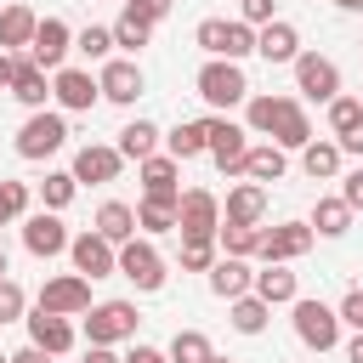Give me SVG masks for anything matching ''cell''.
Returning a JSON list of instances; mask_svg holds the SVG:
<instances>
[{
	"instance_id": "cell-1",
	"label": "cell",
	"mask_w": 363,
	"mask_h": 363,
	"mask_svg": "<svg viewBox=\"0 0 363 363\" xmlns=\"http://www.w3.org/2000/svg\"><path fill=\"white\" fill-rule=\"evenodd\" d=\"M244 130L278 142L284 153H301L312 142V119L301 96H244Z\"/></svg>"
},
{
	"instance_id": "cell-2",
	"label": "cell",
	"mask_w": 363,
	"mask_h": 363,
	"mask_svg": "<svg viewBox=\"0 0 363 363\" xmlns=\"http://www.w3.org/2000/svg\"><path fill=\"white\" fill-rule=\"evenodd\" d=\"M193 91H199L216 113H227V108H238V102L250 96V74H244V62L204 57V62H199V74H193Z\"/></svg>"
},
{
	"instance_id": "cell-3",
	"label": "cell",
	"mask_w": 363,
	"mask_h": 363,
	"mask_svg": "<svg viewBox=\"0 0 363 363\" xmlns=\"http://www.w3.org/2000/svg\"><path fill=\"white\" fill-rule=\"evenodd\" d=\"M17 159H28V164H40V159H51V153H62L68 147V113L62 108H34L23 125H17Z\"/></svg>"
},
{
	"instance_id": "cell-4",
	"label": "cell",
	"mask_w": 363,
	"mask_h": 363,
	"mask_svg": "<svg viewBox=\"0 0 363 363\" xmlns=\"http://www.w3.org/2000/svg\"><path fill=\"white\" fill-rule=\"evenodd\" d=\"M289 323H295V340L306 352H335L340 346V312L329 301H312V295H295L289 301Z\"/></svg>"
},
{
	"instance_id": "cell-5",
	"label": "cell",
	"mask_w": 363,
	"mask_h": 363,
	"mask_svg": "<svg viewBox=\"0 0 363 363\" xmlns=\"http://www.w3.org/2000/svg\"><path fill=\"white\" fill-rule=\"evenodd\" d=\"M193 45H199L204 57L244 62V57H255V28H250L244 17H204V23L193 28Z\"/></svg>"
},
{
	"instance_id": "cell-6",
	"label": "cell",
	"mask_w": 363,
	"mask_h": 363,
	"mask_svg": "<svg viewBox=\"0 0 363 363\" xmlns=\"http://www.w3.org/2000/svg\"><path fill=\"white\" fill-rule=\"evenodd\" d=\"M85 346H119V340H136V301H91L85 312Z\"/></svg>"
},
{
	"instance_id": "cell-7",
	"label": "cell",
	"mask_w": 363,
	"mask_h": 363,
	"mask_svg": "<svg viewBox=\"0 0 363 363\" xmlns=\"http://www.w3.org/2000/svg\"><path fill=\"white\" fill-rule=\"evenodd\" d=\"M289 68H295V91H301V102H335V96H340V62H335V57H323V51H301Z\"/></svg>"
},
{
	"instance_id": "cell-8",
	"label": "cell",
	"mask_w": 363,
	"mask_h": 363,
	"mask_svg": "<svg viewBox=\"0 0 363 363\" xmlns=\"http://www.w3.org/2000/svg\"><path fill=\"white\" fill-rule=\"evenodd\" d=\"M216 227H221V199L210 187H182V199H176V233L182 238H216Z\"/></svg>"
},
{
	"instance_id": "cell-9",
	"label": "cell",
	"mask_w": 363,
	"mask_h": 363,
	"mask_svg": "<svg viewBox=\"0 0 363 363\" xmlns=\"http://www.w3.org/2000/svg\"><path fill=\"white\" fill-rule=\"evenodd\" d=\"M119 278H130L142 295H153V289H164V255L153 250V238H125L119 244Z\"/></svg>"
},
{
	"instance_id": "cell-10",
	"label": "cell",
	"mask_w": 363,
	"mask_h": 363,
	"mask_svg": "<svg viewBox=\"0 0 363 363\" xmlns=\"http://www.w3.org/2000/svg\"><path fill=\"white\" fill-rule=\"evenodd\" d=\"M204 125H210V147H204V153L216 159L221 176H238V170H244V153H250V130H244L238 119H227V113H210Z\"/></svg>"
},
{
	"instance_id": "cell-11",
	"label": "cell",
	"mask_w": 363,
	"mask_h": 363,
	"mask_svg": "<svg viewBox=\"0 0 363 363\" xmlns=\"http://www.w3.org/2000/svg\"><path fill=\"white\" fill-rule=\"evenodd\" d=\"M68 261H74V272H79V278H91V284H96V278H113V272H119V244H108V238L91 227V233L68 238Z\"/></svg>"
},
{
	"instance_id": "cell-12",
	"label": "cell",
	"mask_w": 363,
	"mask_h": 363,
	"mask_svg": "<svg viewBox=\"0 0 363 363\" xmlns=\"http://www.w3.org/2000/svg\"><path fill=\"white\" fill-rule=\"evenodd\" d=\"M34 306H40V312H57V318H79V312L91 306V278H79V272H57V278L40 284Z\"/></svg>"
},
{
	"instance_id": "cell-13",
	"label": "cell",
	"mask_w": 363,
	"mask_h": 363,
	"mask_svg": "<svg viewBox=\"0 0 363 363\" xmlns=\"http://www.w3.org/2000/svg\"><path fill=\"white\" fill-rule=\"evenodd\" d=\"M51 102L62 108V113H91L96 102H102V91H96V74L91 68H57L51 74Z\"/></svg>"
},
{
	"instance_id": "cell-14",
	"label": "cell",
	"mask_w": 363,
	"mask_h": 363,
	"mask_svg": "<svg viewBox=\"0 0 363 363\" xmlns=\"http://www.w3.org/2000/svg\"><path fill=\"white\" fill-rule=\"evenodd\" d=\"M68 227H62V210H34V216H23V250L28 255H40V261H51V255H68Z\"/></svg>"
},
{
	"instance_id": "cell-15",
	"label": "cell",
	"mask_w": 363,
	"mask_h": 363,
	"mask_svg": "<svg viewBox=\"0 0 363 363\" xmlns=\"http://www.w3.org/2000/svg\"><path fill=\"white\" fill-rule=\"evenodd\" d=\"M312 244H318V233H312L306 221H278V227H261L255 255H261V261H301Z\"/></svg>"
},
{
	"instance_id": "cell-16",
	"label": "cell",
	"mask_w": 363,
	"mask_h": 363,
	"mask_svg": "<svg viewBox=\"0 0 363 363\" xmlns=\"http://www.w3.org/2000/svg\"><path fill=\"white\" fill-rule=\"evenodd\" d=\"M96 91H102V102H113V108H130V102L147 91V79H142L136 57H108V62H102V74H96Z\"/></svg>"
},
{
	"instance_id": "cell-17",
	"label": "cell",
	"mask_w": 363,
	"mask_h": 363,
	"mask_svg": "<svg viewBox=\"0 0 363 363\" xmlns=\"http://www.w3.org/2000/svg\"><path fill=\"white\" fill-rule=\"evenodd\" d=\"M68 51H74V28H68L62 17H40V28H34V40H28V62H40L45 74H57V68L68 62Z\"/></svg>"
},
{
	"instance_id": "cell-18",
	"label": "cell",
	"mask_w": 363,
	"mask_h": 363,
	"mask_svg": "<svg viewBox=\"0 0 363 363\" xmlns=\"http://www.w3.org/2000/svg\"><path fill=\"white\" fill-rule=\"evenodd\" d=\"M255 57H261V62H272V68L295 62V57H301V28H295L289 17L261 23V28H255Z\"/></svg>"
},
{
	"instance_id": "cell-19",
	"label": "cell",
	"mask_w": 363,
	"mask_h": 363,
	"mask_svg": "<svg viewBox=\"0 0 363 363\" xmlns=\"http://www.w3.org/2000/svg\"><path fill=\"white\" fill-rule=\"evenodd\" d=\"M74 182H91V187H102V182H113L119 170H125V153L113 147V142H85L79 153H74Z\"/></svg>"
},
{
	"instance_id": "cell-20",
	"label": "cell",
	"mask_w": 363,
	"mask_h": 363,
	"mask_svg": "<svg viewBox=\"0 0 363 363\" xmlns=\"http://www.w3.org/2000/svg\"><path fill=\"white\" fill-rule=\"evenodd\" d=\"M136 176H142V199H164V204L182 199V159H170V153H147V159L136 164Z\"/></svg>"
},
{
	"instance_id": "cell-21",
	"label": "cell",
	"mask_w": 363,
	"mask_h": 363,
	"mask_svg": "<svg viewBox=\"0 0 363 363\" xmlns=\"http://www.w3.org/2000/svg\"><path fill=\"white\" fill-rule=\"evenodd\" d=\"M23 323H28V340H34L40 352H51V357L74 352V340H79L68 318H57V312H40V306H34V312H23Z\"/></svg>"
},
{
	"instance_id": "cell-22",
	"label": "cell",
	"mask_w": 363,
	"mask_h": 363,
	"mask_svg": "<svg viewBox=\"0 0 363 363\" xmlns=\"http://www.w3.org/2000/svg\"><path fill=\"white\" fill-rule=\"evenodd\" d=\"M221 221H238V227H261V221H267V187H261V182H244V176H238V187H227Z\"/></svg>"
},
{
	"instance_id": "cell-23",
	"label": "cell",
	"mask_w": 363,
	"mask_h": 363,
	"mask_svg": "<svg viewBox=\"0 0 363 363\" xmlns=\"http://www.w3.org/2000/svg\"><path fill=\"white\" fill-rule=\"evenodd\" d=\"M204 278H210V295H216V301H238V295H250V284H255V272H250L244 255H216Z\"/></svg>"
},
{
	"instance_id": "cell-24",
	"label": "cell",
	"mask_w": 363,
	"mask_h": 363,
	"mask_svg": "<svg viewBox=\"0 0 363 363\" xmlns=\"http://www.w3.org/2000/svg\"><path fill=\"white\" fill-rule=\"evenodd\" d=\"M250 295H261L267 306H289V301L301 295V284H295V272H289V261H261V272H255V284H250Z\"/></svg>"
},
{
	"instance_id": "cell-25",
	"label": "cell",
	"mask_w": 363,
	"mask_h": 363,
	"mask_svg": "<svg viewBox=\"0 0 363 363\" xmlns=\"http://www.w3.org/2000/svg\"><path fill=\"white\" fill-rule=\"evenodd\" d=\"M6 96H17V102L34 113V108H45V96H51V74H45L40 62H28V51H23V57H17V74H11V91H6Z\"/></svg>"
},
{
	"instance_id": "cell-26",
	"label": "cell",
	"mask_w": 363,
	"mask_h": 363,
	"mask_svg": "<svg viewBox=\"0 0 363 363\" xmlns=\"http://www.w3.org/2000/svg\"><path fill=\"white\" fill-rule=\"evenodd\" d=\"M284 170H289V153L278 147V142H250V153H244V182H284Z\"/></svg>"
},
{
	"instance_id": "cell-27",
	"label": "cell",
	"mask_w": 363,
	"mask_h": 363,
	"mask_svg": "<svg viewBox=\"0 0 363 363\" xmlns=\"http://www.w3.org/2000/svg\"><path fill=\"white\" fill-rule=\"evenodd\" d=\"M34 28H40V11L34 6H23V0L0 6V51H28Z\"/></svg>"
},
{
	"instance_id": "cell-28",
	"label": "cell",
	"mask_w": 363,
	"mask_h": 363,
	"mask_svg": "<svg viewBox=\"0 0 363 363\" xmlns=\"http://www.w3.org/2000/svg\"><path fill=\"white\" fill-rule=\"evenodd\" d=\"M306 227H312L318 238H346V233H352V204H346L340 193H323V199L312 204Z\"/></svg>"
},
{
	"instance_id": "cell-29",
	"label": "cell",
	"mask_w": 363,
	"mask_h": 363,
	"mask_svg": "<svg viewBox=\"0 0 363 363\" xmlns=\"http://www.w3.org/2000/svg\"><path fill=\"white\" fill-rule=\"evenodd\" d=\"M113 147H119L125 159H136V164H142L147 153H159V147H164V130H159L153 119H142V113H136V119L119 130V142H113Z\"/></svg>"
},
{
	"instance_id": "cell-30",
	"label": "cell",
	"mask_w": 363,
	"mask_h": 363,
	"mask_svg": "<svg viewBox=\"0 0 363 363\" xmlns=\"http://www.w3.org/2000/svg\"><path fill=\"white\" fill-rule=\"evenodd\" d=\"M204 147H210V125H204V119H182V125H170V130H164V153H170V159H182V164H187V159H199Z\"/></svg>"
},
{
	"instance_id": "cell-31",
	"label": "cell",
	"mask_w": 363,
	"mask_h": 363,
	"mask_svg": "<svg viewBox=\"0 0 363 363\" xmlns=\"http://www.w3.org/2000/svg\"><path fill=\"white\" fill-rule=\"evenodd\" d=\"M108 28H113V45H119V51H130V57H136V51H142V45H153V28H159V23H147V17H142V11H136V6H125V11H119V17H113V23H108Z\"/></svg>"
},
{
	"instance_id": "cell-32",
	"label": "cell",
	"mask_w": 363,
	"mask_h": 363,
	"mask_svg": "<svg viewBox=\"0 0 363 363\" xmlns=\"http://www.w3.org/2000/svg\"><path fill=\"white\" fill-rule=\"evenodd\" d=\"M340 159H346V153H340V142H335V136H329V142H318V136H312V142L301 147V170H306L312 182H335V176H340Z\"/></svg>"
},
{
	"instance_id": "cell-33",
	"label": "cell",
	"mask_w": 363,
	"mask_h": 363,
	"mask_svg": "<svg viewBox=\"0 0 363 363\" xmlns=\"http://www.w3.org/2000/svg\"><path fill=\"white\" fill-rule=\"evenodd\" d=\"M108 244H125V238H136V204H125V199H108L102 210H96V221H91Z\"/></svg>"
},
{
	"instance_id": "cell-34",
	"label": "cell",
	"mask_w": 363,
	"mask_h": 363,
	"mask_svg": "<svg viewBox=\"0 0 363 363\" xmlns=\"http://www.w3.org/2000/svg\"><path fill=\"white\" fill-rule=\"evenodd\" d=\"M267 318H272V306H267L261 295H238V301H227V323H233L238 335H261Z\"/></svg>"
},
{
	"instance_id": "cell-35",
	"label": "cell",
	"mask_w": 363,
	"mask_h": 363,
	"mask_svg": "<svg viewBox=\"0 0 363 363\" xmlns=\"http://www.w3.org/2000/svg\"><path fill=\"white\" fill-rule=\"evenodd\" d=\"M164 352H170V363H216V346L204 329H176Z\"/></svg>"
},
{
	"instance_id": "cell-36",
	"label": "cell",
	"mask_w": 363,
	"mask_h": 363,
	"mask_svg": "<svg viewBox=\"0 0 363 363\" xmlns=\"http://www.w3.org/2000/svg\"><path fill=\"white\" fill-rule=\"evenodd\" d=\"M136 233H142V238L176 233V204H164V199H142V204H136Z\"/></svg>"
},
{
	"instance_id": "cell-37",
	"label": "cell",
	"mask_w": 363,
	"mask_h": 363,
	"mask_svg": "<svg viewBox=\"0 0 363 363\" xmlns=\"http://www.w3.org/2000/svg\"><path fill=\"white\" fill-rule=\"evenodd\" d=\"M255 238H261V227H238V221H221L216 227V250L221 255H244L250 261L255 255Z\"/></svg>"
},
{
	"instance_id": "cell-38",
	"label": "cell",
	"mask_w": 363,
	"mask_h": 363,
	"mask_svg": "<svg viewBox=\"0 0 363 363\" xmlns=\"http://www.w3.org/2000/svg\"><path fill=\"white\" fill-rule=\"evenodd\" d=\"M74 193H79L74 170H45V182H40V199H45V210H68V204H74Z\"/></svg>"
},
{
	"instance_id": "cell-39",
	"label": "cell",
	"mask_w": 363,
	"mask_h": 363,
	"mask_svg": "<svg viewBox=\"0 0 363 363\" xmlns=\"http://www.w3.org/2000/svg\"><path fill=\"white\" fill-rule=\"evenodd\" d=\"M74 51L91 57V62H108V57H113V28H102V23L79 28V34H74Z\"/></svg>"
},
{
	"instance_id": "cell-40",
	"label": "cell",
	"mask_w": 363,
	"mask_h": 363,
	"mask_svg": "<svg viewBox=\"0 0 363 363\" xmlns=\"http://www.w3.org/2000/svg\"><path fill=\"white\" fill-rule=\"evenodd\" d=\"M28 182H0V227H11V221H23L28 216Z\"/></svg>"
},
{
	"instance_id": "cell-41",
	"label": "cell",
	"mask_w": 363,
	"mask_h": 363,
	"mask_svg": "<svg viewBox=\"0 0 363 363\" xmlns=\"http://www.w3.org/2000/svg\"><path fill=\"white\" fill-rule=\"evenodd\" d=\"M221 250H216V238H182V272H210V261H216Z\"/></svg>"
},
{
	"instance_id": "cell-42",
	"label": "cell",
	"mask_w": 363,
	"mask_h": 363,
	"mask_svg": "<svg viewBox=\"0 0 363 363\" xmlns=\"http://www.w3.org/2000/svg\"><path fill=\"white\" fill-rule=\"evenodd\" d=\"M323 108H329V130H335V136H346V130L363 119V102H357V96H346V91H340L335 102H323Z\"/></svg>"
},
{
	"instance_id": "cell-43",
	"label": "cell",
	"mask_w": 363,
	"mask_h": 363,
	"mask_svg": "<svg viewBox=\"0 0 363 363\" xmlns=\"http://www.w3.org/2000/svg\"><path fill=\"white\" fill-rule=\"evenodd\" d=\"M28 312V295H23V284L17 278H0V323H17Z\"/></svg>"
},
{
	"instance_id": "cell-44",
	"label": "cell",
	"mask_w": 363,
	"mask_h": 363,
	"mask_svg": "<svg viewBox=\"0 0 363 363\" xmlns=\"http://www.w3.org/2000/svg\"><path fill=\"white\" fill-rule=\"evenodd\" d=\"M238 17H244L250 28H261V23L278 17V0H238Z\"/></svg>"
},
{
	"instance_id": "cell-45",
	"label": "cell",
	"mask_w": 363,
	"mask_h": 363,
	"mask_svg": "<svg viewBox=\"0 0 363 363\" xmlns=\"http://www.w3.org/2000/svg\"><path fill=\"white\" fill-rule=\"evenodd\" d=\"M335 182H340V199L352 204V216H363V164L346 170V176H335Z\"/></svg>"
},
{
	"instance_id": "cell-46",
	"label": "cell",
	"mask_w": 363,
	"mask_h": 363,
	"mask_svg": "<svg viewBox=\"0 0 363 363\" xmlns=\"http://www.w3.org/2000/svg\"><path fill=\"white\" fill-rule=\"evenodd\" d=\"M335 312H340V323H352V329H363V284H357V289H346V301H340Z\"/></svg>"
},
{
	"instance_id": "cell-47",
	"label": "cell",
	"mask_w": 363,
	"mask_h": 363,
	"mask_svg": "<svg viewBox=\"0 0 363 363\" xmlns=\"http://www.w3.org/2000/svg\"><path fill=\"white\" fill-rule=\"evenodd\" d=\"M125 363H170V352H164V346H147V340H136V346L125 352Z\"/></svg>"
},
{
	"instance_id": "cell-48",
	"label": "cell",
	"mask_w": 363,
	"mask_h": 363,
	"mask_svg": "<svg viewBox=\"0 0 363 363\" xmlns=\"http://www.w3.org/2000/svg\"><path fill=\"white\" fill-rule=\"evenodd\" d=\"M125 6H136V11H142V17H147V23H164V17H170V6H176V0H125Z\"/></svg>"
},
{
	"instance_id": "cell-49",
	"label": "cell",
	"mask_w": 363,
	"mask_h": 363,
	"mask_svg": "<svg viewBox=\"0 0 363 363\" xmlns=\"http://www.w3.org/2000/svg\"><path fill=\"white\" fill-rule=\"evenodd\" d=\"M335 142H340V153H357V159H363V119H357L346 136H335Z\"/></svg>"
},
{
	"instance_id": "cell-50",
	"label": "cell",
	"mask_w": 363,
	"mask_h": 363,
	"mask_svg": "<svg viewBox=\"0 0 363 363\" xmlns=\"http://www.w3.org/2000/svg\"><path fill=\"white\" fill-rule=\"evenodd\" d=\"M17 57H23V51H0V91H11V74H17Z\"/></svg>"
},
{
	"instance_id": "cell-51",
	"label": "cell",
	"mask_w": 363,
	"mask_h": 363,
	"mask_svg": "<svg viewBox=\"0 0 363 363\" xmlns=\"http://www.w3.org/2000/svg\"><path fill=\"white\" fill-rule=\"evenodd\" d=\"M79 363H125V357H119L113 346H85V357H79Z\"/></svg>"
},
{
	"instance_id": "cell-52",
	"label": "cell",
	"mask_w": 363,
	"mask_h": 363,
	"mask_svg": "<svg viewBox=\"0 0 363 363\" xmlns=\"http://www.w3.org/2000/svg\"><path fill=\"white\" fill-rule=\"evenodd\" d=\"M11 363H51V352H40V346H34V340H28V346H23V352H11Z\"/></svg>"
},
{
	"instance_id": "cell-53",
	"label": "cell",
	"mask_w": 363,
	"mask_h": 363,
	"mask_svg": "<svg viewBox=\"0 0 363 363\" xmlns=\"http://www.w3.org/2000/svg\"><path fill=\"white\" fill-rule=\"evenodd\" d=\"M346 363H363V329H352V340H346Z\"/></svg>"
},
{
	"instance_id": "cell-54",
	"label": "cell",
	"mask_w": 363,
	"mask_h": 363,
	"mask_svg": "<svg viewBox=\"0 0 363 363\" xmlns=\"http://www.w3.org/2000/svg\"><path fill=\"white\" fill-rule=\"evenodd\" d=\"M335 6H340V11H363V0H335Z\"/></svg>"
},
{
	"instance_id": "cell-55",
	"label": "cell",
	"mask_w": 363,
	"mask_h": 363,
	"mask_svg": "<svg viewBox=\"0 0 363 363\" xmlns=\"http://www.w3.org/2000/svg\"><path fill=\"white\" fill-rule=\"evenodd\" d=\"M0 278H11V261H6V250H0Z\"/></svg>"
},
{
	"instance_id": "cell-56",
	"label": "cell",
	"mask_w": 363,
	"mask_h": 363,
	"mask_svg": "<svg viewBox=\"0 0 363 363\" xmlns=\"http://www.w3.org/2000/svg\"><path fill=\"white\" fill-rule=\"evenodd\" d=\"M0 363H11V357H6V352H0Z\"/></svg>"
},
{
	"instance_id": "cell-57",
	"label": "cell",
	"mask_w": 363,
	"mask_h": 363,
	"mask_svg": "<svg viewBox=\"0 0 363 363\" xmlns=\"http://www.w3.org/2000/svg\"><path fill=\"white\" fill-rule=\"evenodd\" d=\"M216 363H233V357H216Z\"/></svg>"
},
{
	"instance_id": "cell-58",
	"label": "cell",
	"mask_w": 363,
	"mask_h": 363,
	"mask_svg": "<svg viewBox=\"0 0 363 363\" xmlns=\"http://www.w3.org/2000/svg\"><path fill=\"white\" fill-rule=\"evenodd\" d=\"M357 102H363V91H357Z\"/></svg>"
},
{
	"instance_id": "cell-59",
	"label": "cell",
	"mask_w": 363,
	"mask_h": 363,
	"mask_svg": "<svg viewBox=\"0 0 363 363\" xmlns=\"http://www.w3.org/2000/svg\"><path fill=\"white\" fill-rule=\"evenodd\" d=\"M357 45H363V40H357Z\"/></svg>"
}]
</instances>
